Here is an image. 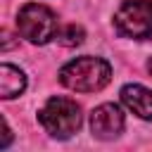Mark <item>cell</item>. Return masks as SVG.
Segmentation results:
<instances>
[{"instance_id": "cell-1", "label": "cell", "mask_w": 152, "mask_h": 152, "mask_svg": "<svg viewBox=\"0 0 152 152\" xmlns=\"http://www.w3.org/2000/svg\"><path fill=\"white\" fill-rule=\"evenodd\" d=\"M112 81V64L102 57L83 55L59 69V83L76 93H97Z\"/></svg>"}, {"instance_id": "cell-2", "label": "cell", "mask_w": 152, "mask_h": 152, "mask_svg": "<svg viewBox=\"0 0 152 152\" xmlns=\"http://www.w3.org/2000/svg\"><path fill=\"white\" fill-rule=\"evenodd\" d=\"M38 121L52 138L66 140L81 128L83 114H81V107L74 100H69V97H50L40 107Z\"/></svg>"}, {"instance_id": "cell-3", "label": "cell", "mask_w": 152, "mask_h": 152, "mask_svg": "<svg viewBox=\"0 0 152 152\" xmlns=\"http://www.w3.org/2000/svg\"><path fill=\"white\" fill-rule=\"evenodd\" d=\"M17 31L28 43L45 45L52 38H57L59 26H57V17L50 7L40 5V2H26L17 14Z\"/></svg>"}, {"instance_id": "cell-4", "label": "cell", "mask_w": 152, "mask_h": 152, "mask_svg": "<svg viewBox=\"0 0 152 152\" xmlns=\"http://www.w3.org/2000/svg\"><path fill=\"white\" fill-rule=\"evenodd\" d=\"M114 28L124 38L145 40L152 36V0H121L114 12Z\"/></svg>"}, {"instance_id": "cell-5", "label": "cell", "mask_w": 152, "mask_h": 152, "mask_svg": "<svg viewBox=\"0 0 152 152\" xmlns=\"http://www.w3.org/2000/svg\"><path fill=\"white\" fill-rule=\"evenodd\" d=\"M126 126L124 112L116 102H102L90 112V133L97 140H114Z\"/></svg>"}, {"instance_id": "cell-6", "label": "cell", "mask_w": 152, "mask_h": 152, "mask_svg": "<svg viewBox=\"0 0 152 152\" xmlns=\"http://www.w3.org/2000/svg\"><path fill=\"white\" fill-rule=\"evenodd\" d=\"M121 102L142 121H152V90L140 83H126L121 88Z\"/></svg>"}, {"instance_id": "cell-7", "label": "cell", "mask_w": 152, "mask_h": 152, "mask_svg": "<svg viewBox=\"0 0 152 152\" xmlns=\"http://www.w3.org/2000/svg\"><path fill=\"white\" fill-rule=\"evenodd\" d=\"M24 90H26V74L14 64L2 62V66H0V97L12 100V97L21 95Z\"/></svg>"}, {"instance_id": "cell-8", "label": "cell", "mask_w": 152, "mask_h": 152, "mask_svg": "<svg viewBox=\"0 0 152 152\" xmlns=\"http://www.w3.org/2000/svg\"><path fill=\"white\" fill-rule=\"evenodd\" d=\"M83 38H86L83 26H78V24H69V26L59 28V33H57L55 40H57L59 45H64V48H76V45L83 43Z\"/></svg>"}, {"instance_id": "cell-9", "label": "cell", "mask_w": 152, "mask_h": 152, "mask_svg": "<svg viewBox=\"0 0 152 152\" xmlns=\"http://www.w3.org/2000/svg\"><path fill=\"white\" fill-rule=\"evenodd\" d=\"M10 142H12V133H10V126H7V121L2 119V140H0V150H5Z\"/></svg>"}, {"instance_id": "cell-10", "label": "cell", "mask_w": 152, "mask_h": 152, "mask_svg": "<svg viewBox=\"0 0 152 152\" xmlns=\"http://www.w3.org/2000/svg\"><path fill=\"white\" fill-rule=\"evenodd\" d=\"M147 71H150V76H152V57L147 59Z\"/></svg>"}]
</instances>
